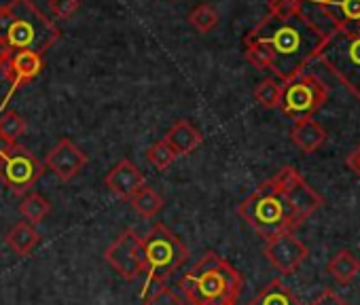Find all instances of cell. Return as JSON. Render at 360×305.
Instances as JSON below:
<instances>
[{
	"instance_id": "cell-14",
	"label": "cell",
	"mask_w": 360,
	"mask_h": 305,
	"mask_svg": "<svg viewBox=\"0 0 360 305\" xmlns=\"http://www.w3.org/2000/svg\"><path fill=\"white\" fill-rule=\"evenodd\" d=\"M314 3L335 30L360 24V0H314Z\"/></svg>"
},
{
	"instance_id": "cell-20",
	"label": "cell",
	"mask_w": 360,
	"mask_h": 305,
	"mask_svg": "<svg viewBox=\"0 0 360 305\" xmlns=\"http://www.w3.org/2000/svg\"><path fill=\"white\" fill-rule=\"evenodd\" d=\"M129 204L144 219H153L155 214H159L163 210V197L157 191H153L150 187H142L136 195H131Z\"/></svg>"
},
{
	"instance_id": "cell-13",
	"label": "cell",
	"mask_w": 360,
	"mask_h": 305,
	"mask_svg": "<svg viewBox=\"0 0 360 305\" xmlns=\"http://www.w3.org/2000/svg\"><path fill=\"white\" fill-rule=\"evenodd\" d=\"M104 185L119 197L123 200H131V195H136L142 187H146V179L144 174L129 162V160H121L104 179Z\"/></svg>"
},
{
	"instance_id": "cell-25",
	"label": "cell",
	"mask_w": 360,
	"mask_h": 305,
	"mask_svg": "<svg viewBox=\"0 0 360 305\" xmlns=\"http://www.w3.org/2000/svg\"><path fill=\"white\" fill-rule=\"evenodd\" d=\"M146 160H148V164L150 166H155L157 170H167L172 164H174V160H176V155H174V150L161 140V142H155L148 150H146Z\"/></svg>"
},
{
	"instance_id": "cell-17",
	"label": "cell",
	"mask_w": 360,
	"mask_h": 305,
	"mask_svg": "<svg viewBox=\"0 0 360 305\" xmlns=\"http://www.w3.org/2000/svg\"><path fill=\"white\" fill-rule=\"evenodd\" d=\"M5 240H7V246H9L15 254L28 257V254L37 248V244L41 242V235H39V231L32 227V223L22 221V223H18V225L7 233Z\"/></svg>"
},
{
	"instance_id": "cell-6",
	"label": "cell",
	"mask_w": 360,
	"mask_h": 305,
	"mask_svg": "<svg viewBox=\"0 0 360 305\" xmlns=\"http://www.w3.org/2000/svg\"><path fill=\"white\" fill-rule=\"evenodd\" d=\"M339 83L360 100V30L356 26L337 28L326 37L318 58Z\"/></svg>"
},
{
	"instance_id": "cell-22",
	"label": "cell",
	"mask_w": 360,
	"mask_h": 305,
	"mask_svg": "<svg viewBox=\"0 0 360 305\" xmlns=\"http://www.w3.org/2000/svg\"><path fill=\"white\" fill-rule=\"evenodd\" d=\"M255 98L263 108H278L282 98V83L278 79H265L255 89Z\"/></svg>"
},
{
	"instance_id": "cell-29",
	"label": "cell",
	"mask_w": 360,
	"mask_h": 305,
	"mask_svg": "<svg viewBox=\"0 0 360 305\" xmlns=\"http://www.w3.org/2000/svg\"><path fill=\"white\" fill-rule=\"evenodd\" d=\"M309 305H347L337 292H333V290H324V292H320Z\"/></svg>"
},
{
	"instance_id": "cell-11",
	"label": "cell",
	"mask_w": 360,
	"mask_h": 305,
	"mask_svg": "<svg viewBox=\"0 0 360 305\" xmlns=\"http://www.w3.org/2000/svg\"><path fill=\"white\" fill-rule=\"evenodd\" d=\"M45 166L64 183H70L85 166H87V155L68 138H62L49 152Z\"/></svg>"
},
{
	"instance_id": "cell-1",
	"label": "cell",
	"mask_w": 360,
	"mask_h": 305,
	"mask_svg": "<svg viewBox=\"0 0 360 305\" xmlns=\"http://www.w3.org/2000/svg\"><path fill=\"white\" fill-rule=\"evenodd\" d=\"M326 37L299 13L288 18L265 15L244 39L246 60L257 70H271L280 83L295 79L318 58Z\"/></svg>"
},
{
	"instance_id": "cell-5",
	"label": "cell",
	"mask_w": 360,
	"mask_h": 305,
	"mask_svg": "<svg viewBox=\"0 0 360 305\" xmlns=\"http://www.w3.org/2000/svg\"><path fill=\"white\" fill-rule=\"evenodd\" d=\"M142 250L146 273L142 297H146L153 284L163 286V282L189 259V248L180 242V238L174 231H169L161 223H155L142 238Z\"/></svg>"
},
{
	"instance_id": "cell-10",
	"label": "cell",
	"mask_w": 360,
	"mask_h": 305,
	"mask_svg": "<svg viewBox=\"0 0 360 305\" xmlns=\"http://www.w3.org/2000/svg\"><path fill=\"white\" fill-rule=\"evenodd\" d=\"M263 254L282 275H290L305 263L309 250L295 233H280L267 240Z\"/></svg>"
},
{
	"instance_id": "cell-23",
	"label": "cell",
	"mask_w": 360,
	"mask_h": 305,
	"mask_svg": "<svg viewBox=\"0 0 360 305\" xmlns=\"http://www.w3.org/2000/svg\"><path fill=\"white\" fill-rule=\"evenodd\" d=\"M26 127H28L26 119L15 110H7L3 117H0V138H5V140L18 142V138L24 136Z\"/></svg>"
},
{
	"instance_id": "cell-16",
	"label": "cell",
	"mask_w": 360,
	"mask_h": 305,
	"mask_svg": "<svg viewBox=\"0 0 360 305\" xmlns=\"http://www.w3.org/2000/svg\"><path fill=\"white\" fill-rule=\"evenodd\" d=\"M290 138L292 142L299 146L301 152H305V155H309V152H316L324 140H326V131L324 127L314 121V119H305V121H297L292 131H290Z\"/></svg>"
},
{
	"instance_id": "cell-26",
	"label": "cell",
	"mask_w": 360,
	"mask_h": 305,
	"mask_svg": "<svg viewBox=\"0 0 360 305\" xmlns=\"http://www.w3.org/2000/svg\"><path fill=\"white\" fill-rule=\"evenodd\" d=\"M144 305H187V303L180 299L174 290H169L167 286H159V290L153 292L144 301Z\"/></svg>"
},
{
	"instance_id": "cell-3",
	"label": "cell",
	"mask_w": 360,
	"mask_h": 305,
	"mask_svg": "<svg viewBox=\"0 0 360 305\" xmlns=\"http://www.w3.org/2000/svg\"><path fill=\"white\" fill-rule=\"evenodd\" d=\"M238 214L265 240L280 233H292L305 221L276 176L261 183L240 204Z\"/></svg>"
},
{
	"instance_id": "cell-15",
	"label": "cell",
	"mask_w": 360,
	"mask_h": 305,
	"mask_svg": "<svg viewBox=\"0 0 360 305\" xmlns=\"http://www.w3.org/2000/svg\"><path fill=\"white\" fill-rule=\"evenodd\" d=\"M202 134H200V129L193 125V123H189V121H185V119H180V121H176L172 127H169V131L165 134V138H163V142L174 150V155L176 157H180V155H189V152H193L200 144H202Z\"/></svg>"
},
{
	"instance_id": "cell-18",
	"label": "cell",
	"mask_w": 360,
	"mask_h": 305,
	"mask_svg": "<svg viewBox=\"0 0 360 305\" xmlns=\"http://www.w3.org/2000/svg\"><path fill=\"white\" fill-rule=\"evenodd\" d=\"M250 305H301V303L295 297V292L282 280L276 278L255 294Z\"/></svg>"
},
{
	"instance_id": "cell-19",
	"label": "cell",
	"mask_w": 360,
	"mask_h": 305,
	"mask_svg": "<svg viewBox=\"0 0 360 305\" xmlns=\"http://www.w3.org/2000/svg\"><path fill=\"white\" fill-rule=\"evenodd\" d=\"M328 275H333L339 284H349L360 273V261L349 250H339L328 263H326Z\"/></svg>"
},
{
	"instance_id": "cell-31",
	"label": "cell",
	"mask_w": 360,
	"mask_h": 305,
	"mask_svg": "<svg viewBox=\"0 0 360 305\" xmlns=\"http://www.w3.org/2000/svg\"><path fill=\"white\" fill-rule=\"evenodd\" d=\"M18 148V142H11V140H5V138H0V160L11 155V152Z\"/></svg>"
},
{
	"instance_id": "cell-30",
	"label": "cell",
	"mask_w": 360,
	"mask_h": 305,
	"mask_svg": "<svg viewBox=\"0 0 360 305\" xmlns=\"http://www.w3.org/2000/svg\"><path fill=\"white\" fill-rule=\"evenodd\" d=\"M345 166L360 179V144L349 152V155H347V160H345Z\"/></svg>"
},
{
	"instance_id": "cell-32",
	"label": "cell",
	"mask_w": 360,
	"mask_h": 305,
	"mask_svg": "<svg viewBox=\"0 0 360 305\" xmlns=\"http://www.w3.org/2000/svg\"><path fill=\"white\" fill-rule=\"evenodd\" d=\"M11 49L5 45V43H0V70H5V66L9 64V60H11Z\"/></svg>"
},
{
	"instance_id": "cell-2",
	"label": "cell",
	"mask_w": 360,
	"mask_h": 305,
	"mask_svg": "<svg viewBox=\"0 0 360 305\" xmlns=\"http://www.w3.org/2000/svg\"><path fill=\"white\" fill-rule=\"evenodd\" d=\"M242 286V273L212 250L180 278L187 305H236Z\"/></svg>"
},
{
	"instance_id": "cell-24",
	"label": "cell",
	"mask_w": 360,
	"mask_h": 305,
	"mask_svg": "<svg viewBox=\"0 0 360 305\" xmlns=\"http://www.w3.org/2000/svg\"><path fill=\"white\" fill-rule=\"evenodd\" d=\"M189 22H191V26H193L198 32L206 34V32H210V30L219 24V13H217V9L210 7V5H200V7H195L193 13L189 15Z\"/></svg>"
},
{
	"instance_id": "cell-21",
	"label": "cell",
	"mask_w": 360,
	"mask_h": 305,
	"mask_svg": "<svg viewBox=\"0 0 360 305\" xmlns=\"http://www.w3.org/2000/svg\"><path fill=\"white\" fill-rule=\"evenodd\" d=\"M51 210V204L41 193H26L20 202V212L28 219V223H41Z\"/></svg>"
},
{
	"instance_id": "cell-27",
	"label": "cell",
	"mask_w": 360,
	"mask_h": 305,
	"mask_svg": "<svg viewBox=\"0 0 360 305\" xmlns=\"http://www.w3.org/2000/svg\"><path fill=\"white\" fill-rule=\"evenodd\" d=\"M81 3L79 0H49V9L56 18L60 20H68L79 11Z\"/></svg>"
},
{
	"instance_id": "cell-8",
	"label": "cell",
	"mask_w": 360,
	"mask_h": 305,
	"mask_svg": "<svg viewBox=\"0 0 360 305\" xmlns=\"http://www.w3.org/2000/svg\"><path fill=\"white\" fill-rule=\"evenodd\" d=\"M43 174L45 166L20 144L11 155L0 160V181L15 195L30 193V189L37 185V181L43 179Z\"/></svg>"
},
{
	"instance_id": "cell-7",
	"label": "cell",
	"mask_w": 360,
	"mask_h": 305,
	"mask_svg": "<svg viewBox=\"0 0 360 305\" xmlns=\"http://www.w3.org/2000/svg\"><path fill=\"white\" fill-rule=\"evenodd\" d=\"M328 100L326 85L316 74H297L290 81L282 83V98L280 108L286 117L297 121L311 119Z\"/></svg>"
},
{
	"instance_id": "cell-9",
	"label": "cell",
	"mask_w": 360,
	"mask_h": 305,
	"mask_svg": "<svg viewBox=\"0 0 360 305\" xmlns=\"http://www.w3.org/2000/svg\"><path fill=\"white\" fill-rule=\"evenodd\" d=\"M104 259L110 263V267L123 278L134 280L140 273H144V250H142V238L134 229H125L104 252Z\"/></svg>"
},
{
	"instance_id": "cell-33",
	"label": "cell",
	"mask_w": 360,
	"mask_h": 305,
	"mask_svg": "<svg viewBox=\"0 0 360 305\" xmlns=\"http://www.w3.org/2000/svg\"><path fill=\"white\" fill-rule=\"evenodd\" d=\"M356 28H358V30H360V24H356Z\"/></svg>"
},
{
	"instance_id": "cell-4",
	"label": "cell",
	"mask_w": 360,
	"mask_h": 305,
	"mask_svg": "<svg viewBox=\"0 0 360 305\" xmlns=\"http://www.w3.org/2000/svg\"><path fill=\"white\" fill-rule=\"evenodd\" d=\"M60 39L58 26L32 0H11L0 7V43L11 51H34L43 56Z\"/></svg>"
},
{
	"instance_id": "cell-28",
	"label": "cell",
	"mask_w": 360,
	"mask_h": 305,
	"mask_svg": "<svg viewBox=\"0 0 360 305\" xmlns=\"http://www.w3.org/2000/svg\"><path fill=\"white\" fill-rule=\"evenodd\" d=\"M269 15H278V18H288L297 13V0H269Z\"/></svg>"
},
{
	"instance_id": "cell-12",
	"label": "cell",
	"mask_w": 360,
	"mask_h": 305,
	"mask_svg": "<svg viewBox=\"0 0 360 305\" xmlns=\"http://www.w3.org/2000/svg\"><path fill=\"white\" fill-rule=\"evenodd\" d=\"M43 70V56L34 53V51H13L11 53V60L9 64L5 66V77L7 81L11 83V89L9 93L5 96L3 104H0V110H3V106L9 104V100L13 98V93L28 81L37 79Z\"/></svg>"
}]
</instances>
